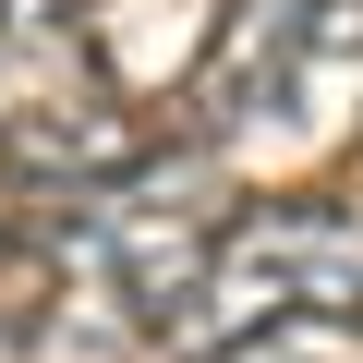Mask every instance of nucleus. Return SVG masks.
<instances>
[{"mask_svg":"<svg viewBox=\"0 0 363 363\" xmlns=\"http://www.w3.org/2000/svg\"><path fill=\"white\" fill-rule=\"evenodd\" d=\"M230 218H242V194H230L218 145L194 133V145H145L121 182H85V194H25L13 230H25L37 255H61V267L109 279L145 327H169V315H194V291H206Z\"/></svg>","mask_w":363,"mask_h":363,"instance_id":"f257e3e1","label":"nucleus"},{"mask_svg":"<svg viewBox=\"0 0 363 363\" xmlns=\"http://www.w3.org/2000/svg\"><path fill=\"white\" fill-rule=\"evenodd\" d=\"M363 97V0H242L194 61V133H267Z\"/></svg>","mask_w":363,"mask_h":363,"instance_id":"f03ea898","label":"nucleus"},{"mask_svg":"<svg viewBox=\"0 0 363 363\" xmlns=\"http://www.w3.org/2000/svg\"><path fill=\"white\" fill-rule=\"evenodd\" d=\"M194 315H218V339L267 327V315H363V206H327V194L242 206Z\"/></svg>","mask_w":363,"mask_h":363,"instance_id":"7ed1b4c3","label":"nucleus"},{"mask_svg":"<svg viewBox=\"0 0 363 363\" xmlns=\"http://www.w3.org/2000/svg\"><path fill=\"white\" fill-rule=\"evenodd\" d=\"M133 157H145V133L121 121V97H37L0 133L13 194H85V182H121Z\"/></svg>","mask_w":363,"mask_h":363,"instance_id":"20e7f679","label":"nucleus"},{"mask_svg":"<svg viewBox=\"0 0 363 363\" xmlns=\"http://www.w3.org/2000/svg\"><path fill=\"white\" fill-rule=\"evenodd\" d=\"M194 363H363V315H267V327L206 339Z\"/></svg>","mask_w":363,"mask_h":363,"instance_id":"39448f33","label":"nucleus"},{"mask_svg":"<svg viewBox=\"0 0 363 363\" xmlns=\"http://www.w3.org/2000/svg\"><path fill=\"white\" fill-rule=\"evenodd\" d=\"M13 242H25V230H13V218H0V267H13Z\"/></svg>","mask_w":363,"mask_h":363,"instance_id":"423d86ee","label":"nucleus"}]
</instances>
